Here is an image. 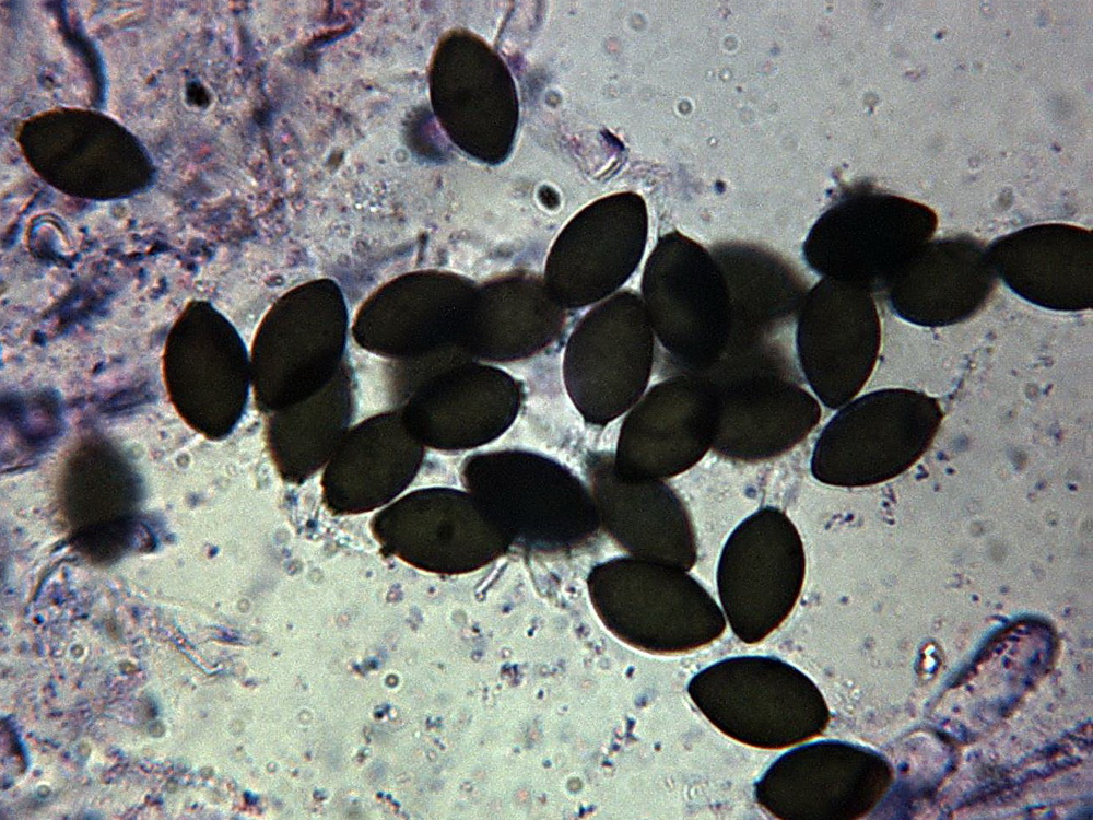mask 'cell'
Segmentation results:
<instances>
[{
    "label": "cell",
    "mask_w": 1093,
    "mask_h": 820,
    "mask_svg": "<svg viewBox=\"0 0 1093 820\" xmlns=\"http://www.w3.org/2000/svg\"><path fill=\"white\" fill-rule=\"evenodd\" d=\"M461 479L509 547L569 550L600 524L591 491L544 456L515 450L474 455L463 464Z\"/></svg>",
    "instance_id": "1"
},
{
    "label": "cell",
    "mask_w": 1093,
    "mask_h": 820,
    "mask_svg": "<svg viewBox=\"0 0 1093 820\" xmlns=\"http://www.w3.org/2000/svg\"><path fill=\"white\" fill-rule=\"evenodd\" d=\"M686 691L709 723L733 740L784 749L821 735L830 712L818 686L772 656H736L694 675Z\"/></svg>",
    "instance_id": "2"
},
{
    "label": "cell",
    "mask_w": 1093,
    "mask_h": 820,
    "mask_svg": "<svg viewBox=\"0 0 1093 820\" xmlns=\"http://www.w3.org/2000/svg\"><path fill=\"white\" fill-rule=\"evenodd\" d=\"M943 412L921 391L885 388L849 401L821 431L811 457L820 482L869 487L893 479L928 450Z\"/></svg>",
    "instance_id": "3"
},
{
    "label": "cell",
    "mask_w": 1093,
    "mask_h": 820,
    "mask_svg": "<svg viewBox=\"0 0 1093 820\" xmlns=\"http://www.w3.org/2000/svg\"><path fill=\"white\" fill-rule=\"evenodd\" d=\"M656 331L689 374L706 376L729 352L734 329L731 288L719 260L694 239L661 238L645 276Z\"/></svg>",
    "instance_id": "4"
},
{
    "label": "cell",
    "mask_w": 1093,
    "mask_h": 820,
    "mask_svg": "<svg viewBox=\"0 0 1093 820\" xmlns=\"http://www.w3.org/2000/svg\"><path fill=\"white\" fill-rule=\"evenodd\" d=\"M589 583L600 612L648 652L689 653L725 632L721 608L686 571L636 557L619 558L598 565Z\"/></svg>",
    "instance_id": "5"
},
{
    "label": "cell",
    "mask_w": 1093,
    "mask_h": 820,
    "mask_svg": "<svg viewBox=\"0 0 1093 820\" xmlns=\"http://www.w3.org/2000/svg\"><path fill=\"white\" fill-rule=\"evenodd\" d=\"M804 576L803 543L783 511L766 506L743 519L727 539L716 574L734 635L749 644L767 637L792 611Z\"/></svg>",
    "instance_id": "6"
},
{
    "label": "cell",
    "mask_w": 1093,
    "mask_h": 820,
    "mask_svg": "<svg viewBox=\"0 0 1093 820\" xmlns=\"http://www.w3.org/2000/svg\"><path fill=\"white\" fill-rule=\"evenodd\" d=\"M796 348L819 400L839 409L863 388L877 364L881 323L872 294L822 278L800 300Z\"/></svg>",
    "instance_id": "7"
},
{
    "label": "cell",
    "mask_w": 1093,
    "mask_h": 820,
    "mask_svg": "<svg viewBox=\"0 0 1093 820\" xmlns=\"http://www.w3.org/2000/svg\"><path fill=\"white\" fill-rule=\"evenodd\" d=\"M371 530L381 550L422 570L463 573L483 566L509 546L468 491H412L376 513Z\"/></svg>",
    "instance_id": "8"
},
{
    "label": "cell",
    "mask_w": 1093,
    "mask_h": 820,
    "mask_svg": "<svg viewBox=\"0 0 1093 820\" xmlns=\"http://www.w3.org/2000/svg\"><path fill=\"white\" fill-rule=\"evenodd\" d=\"M894 201L853 194L837 200L812 225L803 243L807 265L822 278L870 294L886 291L921 249L928 227L896 218Z\"/></svg>",
    "instance_id": "9"
},
{
    "label": "cell",
    "mask_w": 1093,
    "mask_h": 820,
    "mask_svg": "<svg viewBox=\"0 0 1093 820\" xmlns=\"http://www.w3.org/2000/svg\"><path fill=\"white\" fill-rule=\"evenodd\" d=\"M718 407L717 385L706 376L686 374L656 385L624 423L615 468L658 480L685 472L712 449Z\"/></svg>",
    "instance_id": "10"
},
{
    "label": "cell",
    "mask_w": 1093,
    "mask_h": 820,
    "mask_svg": "<svg viewBox=\"0 0 1093 820\" xmlns=\"http://www.w3.org/2000/svg\"><path fill=\"white\" fill-rule=\"evenodd\" d=\"M712 380L719 397L712 450L722 458L747 464L777 458L821 420L818 400L781 373L748 370Z\"/></svg>",
    "instance_id": "11"
},
{
    "label": "cell",
    "mask_w": 1093,
    "mask_h": 820,
    "mask_svg": "<svg viewBox=\"0 0 1093 820\" xmlns=\"http://www.w3.org/2000/svg\"><path fill=\"white\" fill-rule=\"evenodd\" d=\"M600 524L633 557L690 571L697 560L695 528L680 495L665 480L621 473L613 456L586 458Z\"/></svg>",
    "instance_id": "12"
},
{
    "label": "cell",
    "mask_w": 1093,
    "mask_h": 820,
    "mask_svg": "<svg viewBox=\"0 0 1093 820\" xmlns=\"http://www.w3.org/2000/svg\"><path fill=\"white\" fill-rule=\"evenodd\" d=\"M997 274L989 254L971 242L948 241L921 248L886 290L902 319L924 327L960 324L989 301Z\"/></svg>",
    "instance_id": "13"
},
{
    "label": "cell",
    "mask_w": 1093,
    "mask_h": 820,
    "mask_svg": "<svg viewBox=\"0 0 1093 820\" xmlns=\"http://www.w3.org/2000/svg\"><path fill=\"white\" fill-rule=\"evenodd\" d=\"M997 278L1023 300L1058 312L1092 308V244L1084 232L1041 226L988 253Z\"/></svg>",
    "instance_id": "14"
},
{
    "label": "cell",
    "mask_w": 1093,
    "mask_h": 820,
    "mask_svg": "<svg viewBox=\"0 0 1093 820\" xmlns=\"http://www.w3.org/2000/svg\"><path fill=\"white\" fill-rule=\"evenodd\" d=\"M858 750L821 740L778 757L754 785L755 801L784 820H836L854 817L857 807Z\"/></svg>",
    "instance_id": "15"
},
{
    "label": "cell",
    "mask_w": 1093,
    "mask_h": 820,
    "mask_svg": "<svg viewBox=\"0 0 1093 820\" xmlns=\"http://www.w3.org/2000/svg\"><path fill=\"white\" fill-rule=\"evenodd\" d=\"M374 423L342 441L325 466L322 502L337 515L366 513L396 499L415 478L424 452L401 430Z\"/></svg>",
    "instance_id": "16"
}]
</instances>
